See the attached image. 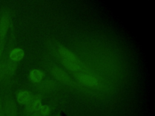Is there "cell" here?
<instances>
[{"label":"cell","mask_w":155,"mask_h":116,"mask_svg":"<svg viewBox=\"0 0 155 116\" xmlns=\"http://www.w3.org/2000/svg\"><path fill=\"white\" fill-rule=\"evenodd\" d=\"M53 85L54 83H53L51 81H45L42 82V83L41 84L40 88L42 89H49L53 87Z\"/></svg>","instance_id":"obj_12"},{"label":"cell","mask_w":155,"mask_h":116,"mask_svg":"<svg viewBox=\"0 0 155 116\" xmlns=\"http://www.w3.org/2000/svg\"><path fill=\"white\" fill-rule=\"evenodd\" d=\"M32 96L33 95L30 92L26 90H21L18 92L17 94V102L21 105H25Z\"/></svg>","instance_id":"obj_8"},{"label":"cell","mask_w":155,"mask_h":116,"mask_svg":"<svg viewBox=\"0 0 155 116\" xmlns=\"http://www.w3.org/2000/svg\"><path fill=\"white\" fill-rule=\"evenodd\" d=\"M39 111L42 116H45L49 114L50 108L47 105H42Z\"/></svg>","instance_id":"obj_13"},{"label":"cell","mask_w":155,"mask_h":116,"mask_svg":"<svg viewBox=\"0 0 155 116\" xmlns=\"http://www.w3.org/2000/svg\"><path fill=\"white\" fill-rule=\"evenodd\" d=\"M59 52L61 59L68 60L75 63H79L78 59L72 52H71L67 48L64 47H60L59 48Z\"/></svg>","instance_id":"obj_5"},{"label":"cell","mask_w":155,"mask_h":116,"mask_svg":"<svg viewBox=\"0 0 155 116\" xmlns=\"http://www.w3.org/2000/svg\"><path fill=\"white\" fill-rule=\"evenodd\" d=\"M24 56V51L20 48H13L10 53L9 58L14 62H18L22 59Z\"/></svg>","instance_id":"obj_9"},{"label":"cell","mask_w":155,"mask_h":116,"mask_svg":"<svg viewBox=\"0 0 155 116\" xmlns=\"http://www.w3.org/2000/svg\"><path fill=\"white\" fill-rule=\"evenodd\" d=\"M77 78L82 84L86 86L92 88L98 85L97 80L92 76L86 74H81L77 76Z\"/></svg>","instance_id":"obj_4"},{"label":"cell","mask_w":155,"mask_h":116,"mask_svg":"<svg viewBox=\"0 0 155 116\" xmlns=\"http://www.w3.org/2000/svg\"><path fill=\"white\" fill-rule=\"evenodd\" d=\"M52 74L54 77L58 79V80L64 82V83H68L70 80V77L63 70L58 68H53L51 70Z\"/></svg>","instance_id":"obj_6"},{"label":"cell","mask_w":155,"mask_h":116,"mask_svg":"<svg viewBox=\"0 0 155 116\" xmlns=\"http://www.w3.org/2000/svg\"><path fill=\"white\" fill-rule=\"evenodd\" d=\"M2 110V105H1V97H0V111Z\"/></svg>","instance_id":"obj_16"},{"label":"cell","mask_w":155,"mask_h":116,"mask_svg":"<svg viewBox=\"0 0 155 116\" xmlns=\"http://www.w3.org/2000/svg\"><path fill=\"white\" fill-rule=\"evenodd\" d=\"M0 116H5V114H4V112H3V111H2V110H1V111H0Z\"/></svg>","instance_id":"obj_15"},{"label":"cell","mask_w":155,"mask_h":116,"mask_svg":"<svg viewBox=\"0 0 155 116\" xmlns=\"http://www.w3.org/2000/svg\"><path fill=\"white\" fill-rule=\"evenodd\" d=\"M41 106V95H33L25 104V111L28 114H32L35 111H39Z\"/></svg>","instance_id":"obj_2"},{"label":"cell","mask_w":155,"mask_h":116,"mask_svg":"<svg viewBox=\"0 0 155 116\" xmlns=\"http://www.w3.org/2000/svg\"><path fill=\"white\" fill-rule=\"evenodd\" d=\"M10 25V18L7 13L1 15L0 18V50L2 51L5 36Z\"/></svg>","instance_id":"obj_1"},{"label":"cell","mask_w":155,"mask_h":116,"mask_svg":"<svg viewBox=\"0 0 155 116\" xmlns=\"http://www.w3.org/2000/svg\"><path fill=\"white\" fill-rule=\"evenodd\" d=\"M44 76L42 71L39 69H33L29 74V78L33 83H39L41 81Z\"/></svg>","instance_id":"obj_10"},{"label":"cell","mask_w":155,"mask_h":116,"mask_svg":"<svg viewBox=\"0 0 155 116\" xmlns=\"http://www.w3.org/2000/svg\"><path fill=\"white\" fill-rule=\"evenodd\" d=\"M3 112L5 116H16L17 108L15 103L12 100L7 101Z\"/></svg>","instance_id":"obj_7"},{"label":"cell","mask_w":155,"mask_h":116,"mask_svg":"<svg viewBox=\"0 0 155 116\" xmlns=\"http://www.w3.org/2000/svg\"><path fill=\"white\" fill-rule=\"evenodd\" d=\"M62 63L68 69L71 71H77L79 69V63H75L68 60L61 59Z\"/></svg>","instance_id":"obj_11"},{"label":"cell","mask_w":155,"mask_h":116,"mask_svg":"<svg viewBox=\"0 0 155 116\" xmlns=\"http://www.w3.org/2000/svg\"><path fill=\"white\" fill-rule=\"evenodd\" d=\"M1 66H2V63H1V60H0V74H1Z\"/></svg>","instance_id":"obj_17"},{"label":"cell","mask_w":155,"mask_h":116,"mask_svg":"<svg viewBox=\"0 0 155 116\" xmlns=\"http://www.w3.org/2000/svg\"><path fill=\"white\" fill-rule=\"evenodd\" d=\"M16 68L17 63L16 62H14L10 59L7 60L4 62L3 64H2L1 73L4 75L10 76L14 73Z\"/></svg>","instance_id":"obj_3"},{"label":"cell","mask_w":155,"mask_h":116,"mask_svg":"<svg viewBox=\"0 0 155 116\" xmlns=\"http://www.w3.org/2000/svg\"><path fill=\"white\" fill-rule=\"evenodd\" d=\"M2 51L0 50V58H1V53H2Z\"/></svg>","instance_id":"obj_18"},{"label":"cell","mask_w":155,"mask_h":116,"mask_svg":"<svg viewBox=\"0 0 155 116\" xmlns=\"http://www.w3.org/2000/svg\"><path fill=\"white\" fill-rule=\"evenodd\" d=\"M30 116H42V115L41 114L39 111H35L33 113H32Z\"/></svg>","instance_id":"obj_14"}]
</instances>
